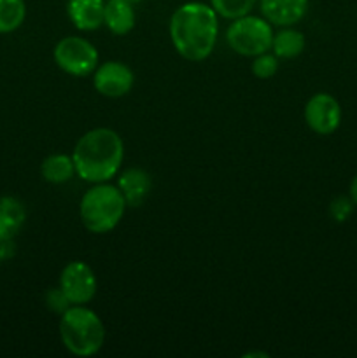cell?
I'll use <instances>...</instances> for the list:
<instances>
[{
	"label": "cell",
	"instance_id": "15",
	"mask_svg": "<svg viewBox=\"0 0 357 358\" xmlns=\"http://www.w3.org/2000/svg\"><path fill=\"white\" fill-rule=\"evenodd\" d=\"M41 173L49 184H66L72 180L74 175H77L74 157L69 154H51L42 161Z\"/></svg>",
	"mask_w": 357,
	"mask_h": 358
},
{
	"label": "cell",
	"instance_id": "9",
	"mask_svg": "<svg viewBox=\"0 0 357 358\" xmlns=\"http://www.w3.org/2000/svg\"><path fill=\"white\" fill-rule=\"evenodd\" d=\"M135 76L128 65L121 62H105L93 72V86L102 96L121 98L132 91Z\"/></svg>",
	"mask_w": 357,
	"mask_h": 358
},
{
	"label": "cell",
	"instance_id": "4",
	"mask_svg": "<svg viewBox=\"0 0 357 358\" xmlns=\"http://www.w3.org/2000/svg\"><path fill=\"white\" fill-rule=\"evenodd\" d=\"M126 206V199L118 185H111L108 182L93 184L80 198V220L90 233H111L125 217Z\"/></svg>",
	"mask_w": 357,
	"mask_h": 358
},
{
	"label": "cell",
	"instance_id": "10",
	"mask_svg": "<svg viewBox=\"0 0 357 358\" xmlns=\"http://www.w3.org/2000/svg\"><path fill=\"white\" fill-rule=\"evenodd\" d=\"M259 10L273 27H293L307 14L308 0H259Z\"/></svg>",
	"mask_w": 357,
	"mask_h": 358
},
{
	"label": "cell",
	"instance_id": "2",
	"mask_svg": "<svg viewBox=\"0 0 357 358\" xmlns=\"http://www.w3.org/2000/svg\"><path fill=\"white\" fill-rule=\"evenodd\" d=\"M76 173L80 180L102 184L118 177L125 159L122 138L111 128H94L84 133L74 147Z\"/></svg>",
	"mask_w": 357,
	"mask_h": 358
},
{
	"label": "cell",
	"instance_id": "11",
	"mask_svg": "<svg viewBox=\"0 0 357 358\" xmlns=\"http://www.w3.org/2000/svg\"><path fill=\"white\" fill-rule=\"evenodd\" d=\"M118 189L125 196L126 205L140 206L153 189L150 175L142 168H126L118 173Z\"/></svg>",
	"mask_w": 357,
	"mask_h": 358
},
{
	"label": "cell",
	"instance_id": "7",
	"mask_svg": "<svg viewBox=\"0 0 357 358\" xmlns=\"http://www.w3.org/2000/svg\"><path fill=\"white\" fill-rule=\"evenodd\" d=\"M58 287L69 297L72 306L88 304L97 296V275L86 262L72 261L63 268Z\"/></svg>",
	"mask_w": 357,
	"mask_h": 358
},
{
	"label": "cell",
	"instance_id": "22",
	"mask_svg": "<svg viewBox=\"0 0 357 358\" xmlns=\"http://www.w3.org/2000/svg\"><path fill=\"white\" fill-rule=\"evenodd\" d=\"M16 252L14 247V240H0V261H7Z\"/></svg>",
	"mask_w": 357,
	"mask_h": 358
},
{
	"label": "cell",
	"instance_id": "18",
	"mask_svg": "<svg viewBox=\"0 0 357 358\" xmlns=\"http://www.w3.org/2000/svg\"><path fill=\"white\" fill-rule=\"evenodd\" d=\"M258 2L259 0H210V6L214 7L217 16L233 21L251 14Z\"/></svg>",
	"mask_w": 357,
	"mask_h": 358
},
{
	"label": "cell",
	"instance_id": "13",
	"mask_svg": "<svg viewBox=\"0 0 357 358\" xmlns=\"http://www.w3.org/2000/svg\"><path fill=\"white\" fill-rule=\"evenodd\" d=\"M135 6L126 0H105L104 24L114 35H126L135 28Z\"/></svg>",
	"mask_w": 357,
	"mask_h": 358
},
{
	"label": "cell",
	"instance_id": "23",
	"mask_svg": "<svg viewBox=\"0 0 357 358\" xmlns=\"http://www.w3.org/2000/svg\"><path fill=\"white\" fill-rule=\"evenodd\" d=\"M350 199H352L354 205L357 206V175L354 177L352 184H350Z\"/></svg>",
	"mask_w": 357,
	"mask_h": 358
},
{
	"label": "cell",
	"instance_id": "14",
	"mask_svg": "<svg viewBox=\"0 0 357 358\" xmlns=\"http://www.w3.org/2000/svg\"><path fill=\"white\" fill-rule=\"evenodd\" d=\"M27 220V210L13 196L0 198V240H14Z\"/></svg>",
	"mask_w": 357,
	"mask_h": 358
},
{
	"label": "cell",
	"instance_id": "16",
	"mask_svg": "<svg viewBox=\"0 0 357 358\" xmlns=\"http://www.w3.org/2000/svg\"><path fill=\"white\" fill-rule=\"evenodd\" d=\"M272 51L279 59L298 58L304 51V35L293 27H282L273 34Z\"/></svg>",
	"mask_w": 357,
	"mask_h": 358
},
{
	"label": "cell",
	"instance_id": "3",
	"mask_svg": "<svg viewBox=\"0 0 357 358\" xmlns=\"http://www.w3.org/2000/svg\"><path fill=\"white\" fill-rule=\"evenodd\" d=\"M59 338L72 355H97L105 343V325L86 304L70 306L59 315Z\"/></svg>",
	"mask_w": 357,
	"mask_h": 358
},
{
	"label": "cell",
	"instance_id": "17",
	"mask_svg": "<svg viewBox=\"0 0 357 358\" xmlns=\"http://www.w3.org/2000/svg\"><path fill=\"white\" fill-rule=\"evenodd\" d=\"M24 0H0V34H10L24 23Z\"/></svg>",
	"mask_w": 357,
	"mask_h": 358
},
{
	"label": "cell",
	"instance_id": "24",
	"mask_svg": "<svg viewBox=\"0 0 357 358\" xmlns=\"http://www.w3.org/2000/svg\"><path fill=\"white\" fill-rule=\"evenodd\" d=\"M126 2H130V3H133V6H135V3H139L140 0H126Z\"/></svg>",
	"mask_w": 357,
	"mask_h": 358
},
{
	"label": "cell",
	"instance_id": "1",
	"mask_svg": "<svg viewBox=\"0 0 357 358\" xmlns=\"http://www.w3.org/2000/svg\"><path fill=\"white\" fill-rule=\"evenodd\" d=\"M170 38L175 51L189 62L212 55L219 37V16L210 3L186 2L170 17Z\"/></svg>",
	"mask_w": 357,
	"mask_h": 358
},
{
	"label": "cell",
	"instance_id": "12",
	"mask_svg": "<svg viewBox=\"0 0 357 358\" xmlns=\"http://www.w3.org/2000/svg\"><path fill=\"white\" fill-rule=\"evenodd\" d=\"M105 0H69L66 14L80 31H93L104 24Z\"/></svg>",
	"mask_w": 357,
	"mask_h": 358
},
{
	"label": "cell",
	"instance_id": "6",
	"mask_svg": "<svg viewBox=\"0 0 357 358\" xmlns=\"http://www.w3.org/2000/svg\"><path fill=\"white\" fill-rule=\"evenodd\" d=\"M52 58L59 70L72 77H86L97 70L98 51L90 41L77 35L63 37L55 45Z\"/></svg>",
	"mask_w": 357,
	"mask_h": 358
},
{
	"label": "cell",
	"instance_id": "20",
	"mask_svg": "<svg viewBox=\"0 0 357 358\" xmlns=\"http://www.w3.org/2000/svg\"><path fill=\"white\" fill-rule=\"evenodd\" d=\"M46 306H48V310L52 311V313L63 315L72 304H70L69 297L63 294V290L59 289V287H55V289H49L48 292H46Z\"/></svg>",
	"mask_w": 357,
	"mask_h": 358
},
{
	"label": "cell",
	"instance_id": "5",
	"mask_svg": "<svg viewBox=\"0 0 357 358\" xmlns=\"http://www.w3.org/2000/svg\"><path fill=\"white\" fill-rule=\"evenodd\" d=\"M273 24L262 16H241L231 21L226 30V42L237 55L254 58L272 51Z\"/></svg>",
	"mask_w": 357,
	"mask_h": 358
},
{
	"label": "cell",
	"instance_id": "21",
	"mask_svg": "<svg viewBox=\"0 0 357 358\" xmlns=\"http://www.w3.org/2000/svg\"><path fill=\"white\" fill-rule=\"evenodd\" d=\"M331 217L335 220H338V222H343V220H346L350 217V213H352L354 210V201L350 198H345V196H340V198L332 199L331 203Z\"/></svg>",
	"mask_w": 357,
	"mask_h": 358
},
{
	"label": "cell",
	"instance_id": "8",
	"mask_svg": "<svg viewBox=\"0 0 357 358\" xmlns=\"http://www.w3.org/2000/svg\"><path fill=\"white\" fill-rule=\"evenodd\" d=\"M304 121L317 135H331L342 122V107L328 93H317L304 105Z\"/></svg>",
	"mask_w": 357,
	"mask_h": 358
},
{
	"label": "cell",
	"instance_id": "19",
	"mask_svg": "<svg viewBox=\"0 0 357 358\" xmlns=\"http://www.w3.org/2000/svg\"><path fill=\"white\" fill-rule=\"evenodd\" d=\"M279 70V58L273 52H262V55L254 56L252 62V73L258 79H272Z\"/></svg>",
	"mask_w": 357,
	"mask_h": 358
}]
</instances>
